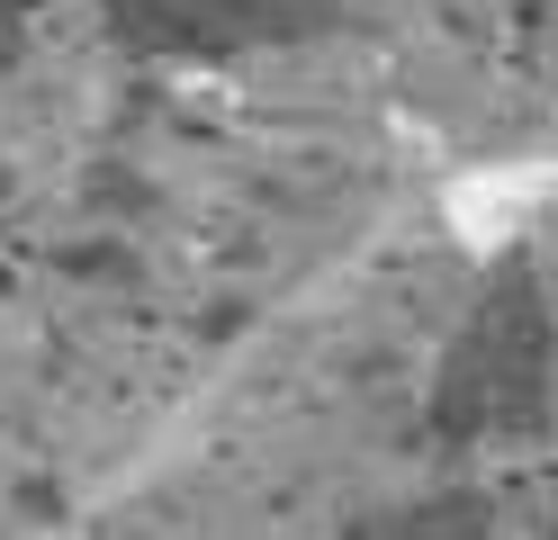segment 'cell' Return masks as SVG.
<instances>
[{"label":"cell","instance_id":"cell-1","mask_svg":"<svg viewBox=\"0 0 558 540\" xmlns=\"http://www.w3.org/2000/svg\"><path fill=\"white\" fill-rule=\"evenodd\" d=\"M549 190V163H505V171H469L460 190H450V226L460 243H513L532 226V207Z\"/></svg>","mask_w":558,"mask_h":540}]
</instances>
